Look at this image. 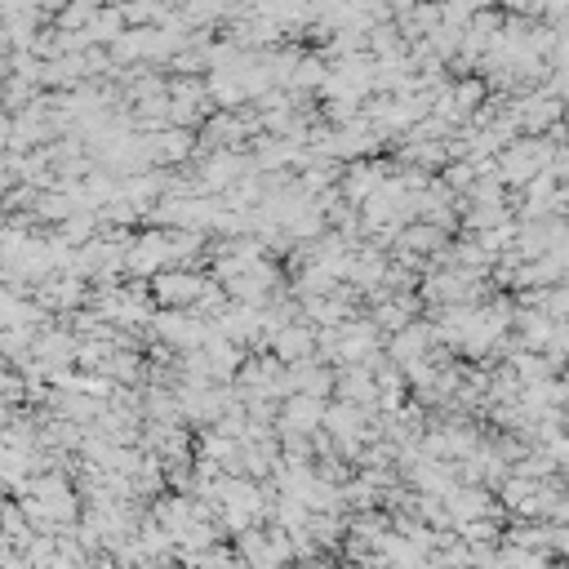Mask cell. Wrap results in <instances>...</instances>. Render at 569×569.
I'll return each instance as SVG.
<instances>
[{"mask_svg": "<svg viewBox=\"0 0 569 569\" xmlns=\"http://www.w3.org/2000/svg\"><path fill=\"white\" fill-rule=\"evenodd\" d=\"M196 294V281L178 276V281H165V298H192Z\"/></svg>", "mask_w": 569, "mask_h": 569, "instance_id": "obj_1", "label": "cell"}, {"mask_svg": "<svg viewBox=\"0 0 569 569\" xmlns=\"http://www.w3.org/2000/svg\"><path fill=\"white\" fill-rule=\"evenodd\" d=\"M307 347V334H289V338H281V352H303Z\"/></svg>", "mask_w": 569, "mask_h": 569, "instance_id": "obj_2", "label": "cell"}]
</instances>
